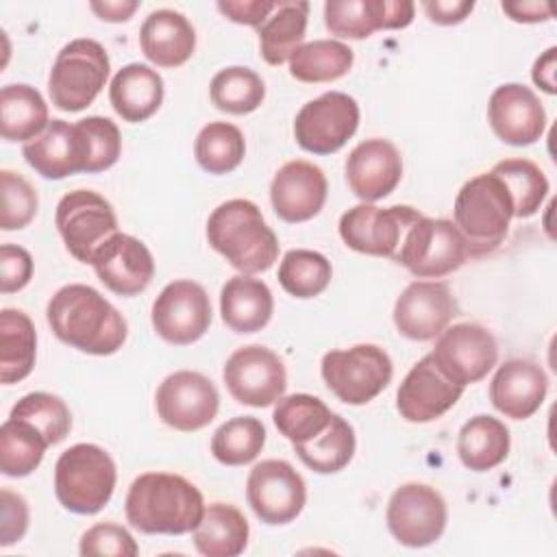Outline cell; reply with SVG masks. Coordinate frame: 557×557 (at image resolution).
Returning <instances> with one entry per match:
<instances>
[{
    "label": "cell",
    "mask_w": 557,
    "mask_h": 557,
    "mask_svg": "<svg viewBox=\"0 0 557 557\" xmlns=\"http://www.w3.org/2000/svg\"><path fill=\"white\" fill-rule=\"evenodd\" d=\"M355 52L337 39H313L302 44L289 59V74L300 83H333L352 67Z\"/></svg>",
    "instance_id": "cell-35"
},
{
    "label": "cell",
    "mask_w": 557,
    "mask_h": 557,
    "mask_svg": "<svg viewBox=\"0 0 557 557\" xmlns=\"http://www.w3.org/2000/svg\"><path fill=\"white\" fill-rule=\"evenodd\" d=\"M89 265L100 283L117 296L141 294L154 276V259L148 246L141 239L120 231L94 252Z\"/></svg>",
    "instance_id": "cell-19"
},
{
    "label": "cell",
    "mask_w": 557,
    "mask_h": 557,
    "mask_svg": "<svg viewBox=\"0 0 557 557\" xmlns=\"http://www.w3.org/2000/svg\"><path fill=\"white\" fill-rule=\"evenodd\" d=\"M54 224L67 252L81 263H91L94 252L117 233L111 202L94 189L67 191L57 205Z\"/></svg>",
    "instance_id": "cell-9"
},
{
    "label": "cell",
    "mask_w": 557,
    "mask_h": 557,
    "mask_svg": "<svg viewBox=\"0 0 557 557\" xmlns=\"http://www.w3.org/2000/svg\"><path fill=\"white\" fill-rule=\"evenodd\" d=\"M37 333L35 324L22 309L0 311V381L20 383L35 368Z\"/></svg>",
    "instance_id": "cell-34"
},
{
    "label": "cell",
    "mask_w": 557,
    "mask_h": 557,
    "mask_svg": "<svg viewBox=\"0 0 557 557\" xmlns=\"http://www.w3.org/2000/svg\"><path fill=\"white\" fill-rule=\"evenodd\" d=\"M420 218L422 213L409 205L381 209L370 202H361L342 213L337 228L348 248L361 255L394 259L405 233Z\"/></svg>",
    "instance_id": "cell-10"
},
{
    "label": "cell",
    "mask_w": 557,
    "mask_h": 557,
    "mask_svg": "<svg viewBox=\"0 0 557 557\" xmlns=\"http://www.w3.org/2000/svg\"><path fill=\"white\" fill-rule=\"evenodd\" d=\"M494 135L509 146H531L546 131V111L535 91L522 83L498 85L487 100Z\"/></svg>",
    "instance_id": "cell-20"
},
{
    "label": "cell",
    "mask_w": 557,
    "mask_h": 557,
    "mask_svg": "<svg viewBox=\"0 0 557 557\" xmlns=\"http://www.w3.org/2000/svg\"><path fill=\"white\" fill-rule=\"evenodd\" d=\"M2 507V529H0V546H11L20 542L28 529V503L22 494L2 487L0 492Z\"/></svg>",
    "instance_id": "cell-49"
},
{
    "label": "cell",
    "mask_w": 557,
    "mask_h": 557,
    "mask_svg": "<svg viewBox=\"0 0 557 557\" xmlns=\"http://www.w3.org/2000/svg\"><path fill=\"white\" fill-rule=\"evenodd\" d=\"M115 481V461L98 444H74L54 463L57 500L78 516L98 513L111 500Z\"/></svg>",
    "instance_id": "cell-5"
},
{
    "label": "cell",
    "mask_w": 557,
    "mask_h": 557,
    "mask_svg": "<svg viewBox=\"0 0 557 557\" xmlns=\"http://www.w3.org/2000/svg\"><path fill=\"white\" fill-rule=\"evenodd\" d=\"M248 520L231 503H209L198 527L191 531L194 546L205 557L242 555L248 546Z\"/></svg>",
    "instance_id": "cell-30"
},
{
    "label": "cell",
    "mask_w": 557,
    "mask_h": 557,
    "mask_svg": "<svg viewBox=\"0 0 557 557\" xmlns=\"http://www.w3.org/2000/svg\"><path fill=\"white\" fill-rule=\"evenodd\" d=\"M359 126V104L344 91H326L300 107L294 120L296 144L313 154L337 152Z\"/></svg>",
    "instance_id": "cell-13"
},
{
    "label": "cell",
    "mask_w": 557,
    "mask_h": 557,
    "mask_svg": "<svg viewBox=\"0 0 557 557\" xmlns=\"http://www.w3.org/2000/svg\"><path fill=\"white\" fill-rule=\"evenodd\" d=\"M500 9L509 15L513 22L522 24H537L548 22L553 17V9L548 2L537 0H516V2H500Z\"/></svg>",
    "instance_id": "cell-52"
},
{
    "label": "cell",
    "mask_w": 557,
    "mask_h": 557,
    "mask_svg": "<svg viewBox=\"0 0 557 557\" xmlns=\"http://www.w3.org/2000/svg\"><path fill=\"white\" fill-rule=\"evenodd\" d=\"M0 183H2L0 228L20 231L28 226L39 207V196L35 187L20 172H13V170H2Z\"/></svg>",
    "instance_id": "cell-46"
},
{
    "label": "cell",
    "mask_w": 557,
    "mask_h": 557,
    "mask_svg": "<svg viewBox=\"0 0 557 557\" xmlns=\"http://www.w3.org/2000/svg\"><path fill=\"white\" fill-rule=\"evenodd\" d=\"M555 52H557V48L550 46L542 57L535 59L533 72H531L533 83L540 89H544L546 94H550V96L557 94V85H555Z\"/></svg>",
    "instance_id": "cell-54"
},
{
    "label": "cell",
    "mask_w": 557,
    "mask_h": 557,
    "mask_svg": "<svg viewBox=\"0 0 557 557\" xmlns=\"http://www.w3.org/2000/svg\"><path fill=\"white\" fill-rule=\"evenodd\" d=\"M274 426L283 437L294 444H307L315 440L333 420V411L326 403L311 394H289L276 400L272 411Z\"/></svg>",
    "instance_id": "cell-38"
},
{
    "label": "cell",
    "mask_w": 557,
    "mask_h": 557,
    "mask_svg": "<svg viewBox=\"0 0 557 557\" xmlns=\"http://www.w3.org/2000/svg\"><path fill=\"white\" fill-rule=\"evenodd\" d=\"M416 4L409 0H329L324 26L342 39H366L376 30H396L411 24Z\"/></svg>",
    "instance_id": "cell-23"
},
{
    "label": "cell",
    "mask_w": 557,
    "mask_h": 557,
    "mask_svg": "<svg viewBox=\"0 0 557 557\" xmlns=\"http://www.w3.org/2000/svg\"><path fill=\"white\" fill-rule=\"evenodd\" d=\"M139 46L144 57L157 67H178L196 50V30L183 13L157 9L148 13L139 28Z\"/></svg>",
    "instance_id": "cell-27"
},
{
    "label": "cell",
    "mask_w": 557,
    "mask_h": 557,
    "mask_svg": "<svg viewBox=\"0 0 557 557\" xmlns=\"http://www.w3.org/2000/svg\"><path fill=\"white\" fill-rule=\"evenodd\" d=\"M211 102L218 111L231 115H246L261 107L265 98L263 78L244 65H231L220 70L209 85Z\"/></svg>",
    "instance_id": "cell-39"
},
{
    "label": "cell",
    "mask_w": 557,
    "mask_h": 557,
    "mask_svg": "<svg viewBox=\"0 0 557 557\" xmlns=\"http://www.w3.org/2000/svg\"><path fill=\"white\" fill-rule=\"evenodd\" d=\"M463 385L446 379L424 355L403 379L396 392V409L400 418L413 424H424L442 418L463 394Z\"/></svg>",
    "instance_id": "cell-22"
},
{
    "label": "cell",
    "mask_w": 557,
    "mask_h": 557,
    "mask_svg": "<svg viewBox=\"0 0 557 557\" xmlns=\"http://www.w3.org/2000/svg\"><path fill=\"white\" fill-rule=\"evenodd\" d=\"M274 311V296L261 278L250 274L231 276L220 292L222 322L235 333L261 331Z\"/></svg>",
    "instance_id": "cell-29"
},
{
    "label": "cell",
    "mask_w": 557,
    "mask_h": 557,
    "mask_svg": "<svg viewBox=\"0 0 557 557\" xmlns=\"http://www.w3.org/2000/svg\"><path fill=\"white\" fill-rule=\"evenodd\" d=\"M329 196V183L320 165L294 159L283 163L270 183V202L274 213L289 224L315 218Z\"/></svg>",
    "instance_id": "cell-21"
},
{
    "label": "cell",
    "mask_w": 557,
    "mask_h": 557,
    "mask_svg": "<svg viewBox=\"0 0 557 557\" xmlns=\"http://www.w3.org/2000/svg\"><path fill=\"white\" fill-rule=\"evenodd\" d=\"M111 70L109 54L96 39L83 37L65 44L48 74V94L57 109L76 113L87 109L102 87Z\"/></svg>",
    "instance_id": "cell-6"
},
{
    "label": "cell",
    "mask_w": 557,
    "mask_h": 557,
    "mask_svg": "<svg viewBox=\"0 0 557 557\" xmlns=\"http://www.w3.org/2000/svg\"><path fill=\"white\" fill-rule=\"evenodd\" d=\"M490 172H494L509 189L513 200V218H531L540 211L548 196V178L531 159H503Z\"/></svg>",
    "instance_id": "cell-43"
},
{
    "label": "cell",
    "mask_w": 557,
    "mask_h": 557,
    "mask_svg": "<svg viewBox=\"0 0 557 557\" xmlns=\"http://www.w3.org/2000/svg\"><path fill=\"white\" fill-rule=\"evenodd\" d=\"M9 416L26 420L33 426H37L46 435L50 446L63 442L72 429L70 407L65 405L63 398L48 392H30L22 396L13 405Z\"/></svg>",
    "instance_id": "cell-44"
},
{
    "label": "cell",
    "mask_w": 557,
    "mask_h": 557,
    "mask_svg": "<svg viewBox=\"0 0 557 557\" xmlns=\"http://www.w3.org/2000/svg\"><path fill=\"white\" fill-rule=\"evenodd\" d=\"M46 320L63 344L98 357L117 352L128 335L124 315L98 289L83 283L57 289L48 300Z\"/></svg>",
    "instance_id": "cell-1"
},
{
    "label": "cell",
    "mask_w": 557,
    "mask_h": 557,
    "mask_svg": "<svg viewBox=\"0 0 557 557\" xmlns=\"http://www.w3.org/2000/svg\"><path fill=\"white\" fill-rule=\"evenodd\" d=\"M440 372L457 385H470L487 376L498 361V344L492 331L476 322L446 326L429 352Z\"/></svg>",
    "instance_id": "cell-14"
},
{
    "label": "cell",
    "mask_w": 557,
    "mask_h": 557,
    "mask_svg": "<svg viewBox=\"0 0 557 557\" xmlns=\"http://www.w3.org/2000/svg\"><path fill=\"white\" fill-rule=\"evenodd\" d=\"M309 2L307 0H278L276 9L257 28L259 52L265 63L281 65L302 46L307 33Z\"/></svg>",
    "instance_id": "cell-32"
},
{
    "label": "cell",
    "mask_w": 557,
    "mask_h": 557,
    "mask_svg": "<svg viewBox=\"0 0 557 557\" xmlns=\"http://www.w3.org/2000/svg\"><path fill=\"white\" fill-rule=\"evenodd\" d=\"M163 78L146 63H128L115 72L109 85L113 111L131 124L152 117L163 102Z\"/></svg>",
    "instance_id": "cell-28"
},
{
    "label": "cell",
    "mask_w": 557,
    "mask_h": 557,
    "mask_svg": "<svg viewBox=\"0 0 557 557\" xmlns=\"http://www.w3.org/2000/svg\"><path fill=\"white\" fill-rule=\"evenodd\" d=\"M89 9L104 22H126L139 9L137 0H104L91 2Z\"/></svg>",
    "instance_id": "cell-53"
},
{
    "label": "cell",
    "mask_w": 557,
    "mask_h": 557,
    "mask_svg": "<svg viewBox=\"0 0 557 557\" xmlns=\"http://www.w3.org/2000/svg\"><path fill=\"white\" fill-rule=\"evenodd\" d=\"M357 448L355 429L339 413H333L331 424L311 442L294 444L298 459L318 474H335L344 470Z\"/></svg>",
    "instance_id": "cell-36"
},
{
    "label": "cell",
    "mask_w": 557,
    "mask_h": 557,
    "mask_svg": "<svg viewBox=\"0 0 557 557\" xmlns=\"http://www.w3.org/2000/svg\"><path fill=\"white\" fill-rule=\"evenodd\" d=\"M392 537L409 548L437 542L448 522L444 496L426 483H403L394 490L385 511Z\"/></svg>",
    "instance_id": "cell-11"
},
{
    "label": "cell",
    "mask_w": 557,
    "mask_h": 557,
    "mask_svg": "<svg viewBox=\"0 0 557 557\" xmlns=\"http://www.w3.org/2000/svg\"><path fill=\"white\" fill-rule=\"evenodd\" d=\"M154 405L163 424L191 433L213 422L220 409V394L202 372L176 370L159 383Z\"/></svg>",
    "instance_id": "cell-17"
},
{
    "label": "cell",
    "mask_w": 557,
    "mask_h": 557,
    "mask_svg": "<svg viewBox=\"0 0 557 557\" xmlns=\"http://www.w3.org/2000/svg\"><path fill=\"white\" fill-rule=\"evenodd\" d=\"M346 183L363 202L389 196L403 178V157L398 148L383 137L357 144L346 157Z\"/></svg>",
    "instance_id": "cell-24"
},
{
    "label": "cell",
    "mask_w": 557,
    "mask_h": 557,
    "mask_svg": "<svg viewBox=\"0 0 557 557\" xmlns=\"http://www.w3.org/2000/svg\"><path fill=\"white\" fill-rule=\"evenodd\" d=\"M468 257V244L453 220L422 215L405 233L394 261L418 278H440L459 270Z\"/></svg>",
    "instance_id": "cell-8"
},
{
    "label": "cell",
    "mask_w": 557,
    "mask_h": 557,
    "mask_svg": "<svg viewBox=\"0 0 557 557\" xmlns=\"http://www.w3.org/2000/svg\"><path fill=\"white\" fill-rule=\"evenodd\" d=\"M33 278V257L26 248L15 244L0 246V292L13 294Z\"/></svg>",
    "instance_id": "cell-48"
},
{
    "label": "cell",
    "mask_w": 557,
    "mask_h": 557,
    "mask_svg": "<svg viewBox=\"0 0 557 557\" xmlns=\"http://www.w3.org/2000/svg\"><path fill=\"white\" fill-rule=\"evenodd\" d=\"M276 9V2L272 0H222L218 2V11L226 15L235 24H246L259 28L268 15Z\"/></svg>",
    "instance_id": "cell-50"
},
{
    "label": "cell",
    "mask_w": 557,
    "mask_h": 557,
    "mask_svg": "<svg viewBox=\"0 0 557 557\" xmlns=\"http://www.w3.org/2000/svg\"><path fill=\"white\" fill-rule=\"evenodd\" d=\"M459 313L450 287L442 281H413L394 305L398 333L413 342L435 339Z\"/></svg>",
    "instance_id": "cell-18"
},
{
    "label": "cell",
    "mask_w": 557,
    "mask_h": 557,
    "mask_svg": "<svg viewBox=\"0 0 557 557\" xmlns=\"http://www.w3.org/2000/svg\"><path fill=\"white\" fill-rule=\"evenodd\" d=\"M246 500L261 522L287 524L305 509L307 485L289 461L263 459L248 472Z\"/></svg>",
    "instance_id": "cell-12"
},
{
    "label": "cell",
    "mask_w": 557,
    "mask_h": 557,
    "mask_svg": "<svg viewBox=\"0 0 557 557\" xmlns=\"http://www.w3.org/2000/svg\"><path fill=\"white\" fill-rule=\"evenodd\" d=\"M205 511L200 490L174 472L139 474L124 500V513L133 529L148 535L191 533Z\"/></svg>",
    "instance_id": "cell-2"
},
{
    "label": "cell",
    "mask_w": 557,
    "mask_h": 557,
    "mask_svg": "<svg viewBox=\"0 0 557 557\" xmlns=\"http://www.w3.org/2000/svg\"><path fill=\"white\" fill-rule=\"evenodd\" d=\"M22 154L37 174L50 181H61L87 168L83 135L76 124L65 120H52L39 137L24 144Z\"/></svg>",
    "instance_id": "cell-26"
},
{
    "label": "cell",
    "mask_w": 557,
    "mask_h": 557,
    "mask_svg": "<svg viewBox=\"0 0 557 557\" xmlns=\"http://www.w3.org/2000/svg\"><path fill=\"white\" fill-rule=\"evenodd\" d=\"M453 215L470 257H481L496 250L507 237L513 200L507 185L494 172H485L461 185L455 196Z\"/></svg>",
    "instance_id": "cell-4"
},
{
    "label": "cell",
    "mask_w": 557,
    "mask_h": 557,
    "mask_svg": "<svg viewBox=\"0 0 557 557\" xmlns=\"http://www.w3.org/2000/svg\"><path fill=\"white\" fill-rule=\"evenodd\" d=\"M78 553L83 557H91V555H113V557H135L139 553V546L135 542V537L115 522H98L94 527H89L83 535H81V544H78Z\"/></svg>",
    "instance_id": "cell-47"
},
{
    "label": "cell",
    "mask_w": 557,
    "mask_h": 557,
    "mask_svg": "<svg viewBox=\"0 0 557 557\" xmlns=\"http://www.w3.org/2000/svg\"><path fill=\"white\" fill-rule=\"evenodd\" d=\"M48 120V104L44 96L26 85L13 83L0 89V133L7 141H24L39 137Z\"/></svg>",
    "instance_id": "cell-33"
},
{
    "label": "cell",
    "mask_w": 557,
    "mask_h": 557,
    "mask_svg": "<svg viewBox=\"0 0 557 557\" xmlns=\"http://www.w3.org/2000/svg\"><path fill=\"white\" fill-rule=\"evenodd\" d=\"M548 376L544 368L531 359H509L498 366L490 383V400L496 411L511 420L531 418L544 403Z\"/></svg>",
    "instance_id": "cell-25"
},
{
    "label": "cell",
    "mask_w": 557,
    "mask_h": 557,
    "mask_svg": "<svg viewBox=\"0 0 557 557\" xmlns=\"http://www.w3.org/2000/svg\"><path fill=\"white\" fill-rule=\"evenodd\" d=\"M320 374L326 387L346 405H368L392 381L389 355L376 344H355L346 350H329Z\"/></svg>",
    "instance_id": "cell-7"
},
{
    "label": "cell",
    "mask_w": 557,
    "mask_h": 557,
    "mask_svg": "<svg viewBox=\"0 0 557 557\" xmlns=\"http://www.w3.org/2000/svg\"><path fill=\"white\" fill-rule=\"evenodd\" d=\"M246 154L244 133L231 122H209L200 128L194 141V157L209 174L233 172Z\"/></svg>",
    "instance_id": "cell-40"
},
{
    "label": "cell",
    "mask_w": 557,
    "mask_h": 557,
    "mask_svg": "<svg viewBox=\"0 0 557 557\" xmlns=\"http://www.w3.org/2000/svg\"><path fill=\"white\" fill-rule=\"evenodd\" d=\"M333 276L331 261L309 248L287 250L278 263V283L294 298H313L320 296Z\"/></svg>",
    "instance_id": "cell-41"
},
{
    "label": "cell",
    "mask_w": 557,
    "mask_h": 557,
    "mask_svg": "<svg viewBox=\"0 0 557 557\" xmlns=\"http://www.w3.org/2000/svg\"><path fill=\"white\" fill-rule=\"evenodd\" d=\"M265 426L255 416H235L222 422L211 437V455L224 466H246L259 457Z\"/></svg>",
    "instance_id": "cell-42"
},
{
    "label": "cell",
    "mask_w": 557,
    "mask_h": 557,
    "mask_svg": "<svg viewBox=\"0 0 557 557\" xmlns=\"http://www.w3.org/2000/svg\"><path fill=\"white\" fill-rule=\"evenodd\" d=\"M85 150H87V174L104 172L120 159L122 152V135L113 120L102 115H87L76 122Z\"/></svg>",
    "instance_id": "cell-45"
},
{
    "label": "cell",
    "mask_w": 557,
    "mask_h": 557,
    "mask_svg": "<svg viewBox=\"0 0 557 557\" xmlns=\"http://www.w3.org/2000/svg\"><path fill=\"white\" fill-rule=\"evenodd\" d=\"M50 442L26 420L7 418L0 426V470L7 476L20 479L35 472Z\"/></svg>",
    "instance_id": "cell-37"
},
{
    "label": "cell",
    "mask_w": 557,
    "mask_h": 557,
    "mask_svg": "<svg viewBox=\"0 0 557 557\" xmlns=\"http://www.w3.org/2000/svg\"><path fill=\"white\" fill-rule=\"evenodd\" d=\"M228 394L248 407L274 405L287 387V370L281 357L261 344H248L231 352L222 368Z\"/></svg>",
    "instance_id": "cell-15"
},
{
    "label": "cell",
    "mask_w": 557,
    "mask_h": 557,
    "mask_svg": "<svg viewBox=\"0 0 557 557\" xmlns=\"http://www.w3.org/2000/svg\"><path fill=\"white\" fill-rule=\"evenodd\" d=\"M154 333L174 346L198 342L211 324V300L207 289L189 278L168 283L152 302Z\"/></svg>",
    "instance_id": "cell-16"
},
{
    "label": "cell",
    "mask_w": 557,
    "mask_h": 557,
    "mask_svg": "<svg viewBox=\"0 0 557 557\" xmlns=\"http://www.w3.org/2000/svg\"><path fill=\"white\" fill-rule=\"evenodd\" d=\"M511 437L503 420L479 413L463 422L457 435L459 461L474 472H487L500 466L509 455Z\"/></svg>",
    "instance_id": "cell-31"
},
{
    "label": "cell",
    "mask_w": 557,
    "mask_h": 557,
    "mask_svg": "<svg viewBox=\"0 0 557 557\" xmlns=\"http://www.w3.org/2000/svg\"><path fill=\"white\" fill-rule=\"evenodd\" d=\"M207 242L237 272L259 274L278 259V239L261 209L246 198L218 205L207 220Z\"/></svg>",
    "instance_id": "cell-3"
},
{
    "label": "cell",
    "mask_w": 557,
    "mask_h": 557,
    "mask_svg": "<svg viewBox=\"0 0 557 557\" xmlns=\"http://www.w3.org/2000/svg\"><path fill=\"white\" fill-rule=\"evenodd\" d=\"M422 9L433 24L453 26L463 22L472 13L474 2L472 0H424Z\"/></svg>",
    "instance_id": "cell-51"
}]
</instances>
